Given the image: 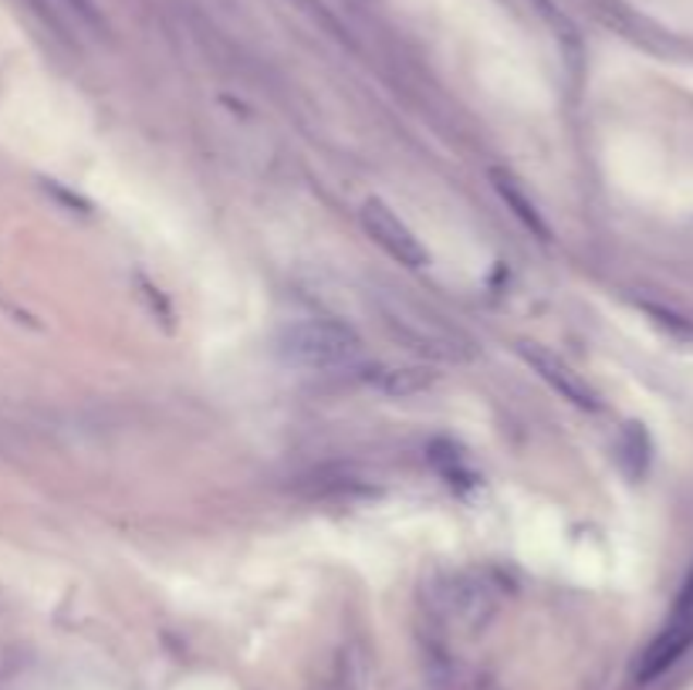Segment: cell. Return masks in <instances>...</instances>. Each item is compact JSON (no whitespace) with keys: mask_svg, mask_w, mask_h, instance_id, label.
<instances>
[{"mask_svg":"<svg viewBox=\"0 0 693 690\" xmlns=\"http://www.w3.org/2000/svg\"><path fill=\"white\" fill-rule=\"evenodd\" d=\"M690 646H693V619L673 616V623L643 650L640 670H636L640 683H649L656 677H664L667 670H673L686 657Z\"/></svg>","mask_w":693,"mask_h":690,"instance_id":"4","label":"cell"},{"mask_svg":"<svg viewBox=\"0 0 693 690\" xmlns=\"http://www.w3.org/2000/svg\"><path fill=\"white\" fill-rule=\"evenodd\" d=\"M673 616L693 619V569H690V575H686V582H683V590H680V599H677V612H673Z\"/></svg>","mask_w":693,"mask_h":690,"instance_id":"8","label":"cell"},{"mask_svg":"<svg viewBox=\"0 0 693 690\" xmlns=\"http://www.w3.org/2000/svg\"><path fill=\"white\" fill-rule=\"evenodd\" d=\"M282 353L288 362L301 369H345L362 359V338L345 325L332 319H308L295 322L282 335Z\"/></svg>","mask_w":693,"mask_h":690,"instance_id":"1","label":"cell"},{"mask_svg":"<svg viewBox=\"0 0 693 690\" xmlns=\"http://www.w3.org/2000/svg\"><path fill=\"white\" fill-rule=\"evenodd\" d=\"M622 461H636L633 464V477H640L649 464V437L640 424H626V430H622Z\"/></svg>","mask_w":693,"mask_h":690,"instance_id":"6","label":"cell"},{"mask_svg":"<svg viewBox=\"0 0 693 690\" xmlns=\"http://www.w3.org/2000/svg\"><path fill=\"white\" fill-rule=\"evenodd\" d=\"M379 390L390 393V396H413V393H423L433 386V376L427 369H386L383 376L375 379Z\"/></svg>","mask_w":693,"mask_h":690,"instance_id":"5","label":"cell"},{"mask_svg":"<svg viewBox=\"0 0 693 690\" xmlns=\"http://www.w3.org/2000/svg\"><path fill=\"white\" fill-rule=\"evenodd\" d=\"M494 177L501 180V183H498V190L504 193V200H511V203L517 206V217H525V224H528V227H538V230H545V227H541V217L535 214V206L525 200V193H522V190L514 187V180H511V177H501V172H494Z\"/></svg>","mask_w":693,"mask_h":690,"instance_id":"7","label":"cell"},{"mask_svg":"<svg viewBox=\"0 0 693 690\" xmlns=\"http://www.w3.org/2000/svg\"><path fill=\"white\" fill-rule=\"evenodd\" d=\"M359 221H362L366 234L372 237V245L383 248L396 264L413 267V271H420V267L430 264V251L423 248V240L416 237V234L409 230V224L399 221L383 200L369 197V200L362 203V211H359Z\"/></svg>","mask_w":693,"mask_h":690,"instance_id":"2","label":"cell"},{"mask_svg":"<svg viewBox=\"0 0 693 690\" xmlns=\"http://www.w3.org/2000/svg\"><path fill=\"white\" fill-rule=\"evenodd\" d=\"M517 353H522V359L545 379V383L554 393H562L565 400H572L582 409H596L599 406L596 390L588 386L585 379H582V372H575L562 356H554L551 349H545V345H535V342H522V345H517Z\"/></svg>","mask_w":693,"mask_h":690,"instance_id":"3","label":"cell"}]
</instances>
